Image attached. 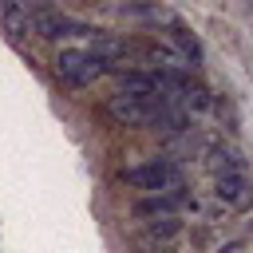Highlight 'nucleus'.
Here are the masks:
<instances>
[{"label":"nucleus","mask_w":253,"mask_h":253,"mask_svg":"<svg viewBox=\"0 0 253 253\" xmlns=\"http://www.w3.org/2000/svg\"><path fill=\"white\" fill-rule=\"evenodd\" d=\"M24 20H28V28H32L36 36H43V40H63V36H95V32H99V28H91V24L75 20V16L59 12V8H28V12H24Z\"/></svg>","instance_id":"obj_5"},{"label":"nucleus","mask_w":253,"mask_h":253,"mask_svg":"<svg viewBox=\"0 0 253 253\" xmlns=\"http://www.w3.org/2000/svg\"><path fill=\"white\" fill-rule=\"evenodd\" d=\"M170 40H174V55H178L186 67H198V63H202V43H198V36H194L186 24L170 20Z\"/></svg>","instance_id":"obj_7"},{"label":"nucleus","mask_w":253,"mask_h":253,"mask_svg":"<svg viewBox=\"0 0 253 253\" xmlns=\"http://www.w3.org/2000/svg\"><path fill=\"white\" fill-rule=\"evenodd\" d=\"M210 170H213V194H217V202H225V206H245L249 198H253V182H249V174H245V162H241V154L233 150V146H221V142H213L210 146Z\"/></svg>","instance_id":"obj_2"},{"label":"nucleus","mask_w":253,"mask_h":253,"mask_svg":"<svg viewBox=\"0 0 253 253\" xmlns=\"http://www.w3.org/2000/svg\"><path fill=\"white\" fill-rule=\"evenodd\" d=\"M119 182L130 190H142V194H166V190L182 186V166L174 158H146L138 166L119 170Z\"/></svg>","instance_id":"obj_4"},{"label":"nucleus","mask_w":253,"mask_h":253,"mask_svg":"<svg viewBox=\"0 0 253 253\" xmlns=\"http://www.w3.org/2000/svg\"><path fill=\"white\" fill-rule=\"evenodd\" d=\"M55 71H59V79H63L71 91H83V87H91L95 79H103V75L115 71V67L87 43V47H63V51L55 55Z\"/></svg>","instance_id":"obj_3"},{"label":"nucleus","mask_w":253,"mask_h":253,"mask_svg":"<svg viewBox=\"0 0 253 253\" xmlns=\"http://www.w3.org/2000/svg\"><path fill=\"white\" fill-rule=\"evenodd\" d=\"M107 119L119 126H178L182 115L162 91H119L103 103Z\"/></svg>","instance_id":"obj_1"},{"label":"nucleus","mask_w":253,"mask_h":253,"mask_svg":"<svg viewBox=\"0 0 253 253\" xmlns=\"http://www.w3.org/2000/svg\"><path fill=\"white\" fill-rule=\"evenodd\" d=\"M178 210H194V194L182 190V186H178V190H166V194H146V198L134 206L138 217H166V221H170Z\"/></svg>","instance_id":"obj_6"}]
</instances>
